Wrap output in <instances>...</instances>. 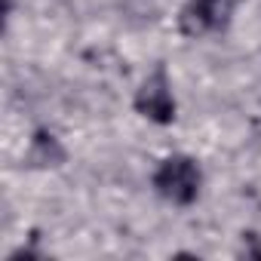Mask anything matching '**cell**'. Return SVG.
<instances>
[{
  "instance_id": "obj_2",
  "label": "cell",
  "mask_w": 261,
  "mask_h": 261,
  "mask_svg": "<svg viewBox=\"0 0 261 261\" xmlns=\"http://www.w3.org/2000/svg\"><path fill=\"white\" fill-rule=\"evenodd\" d=\"M240 0H191L181 13V28L185 34L197 37L206 31H218L230 22L233 10H237Z\"/></svg>"
},
{
  "instance_id": "obj_4",
  "label": "cell",
  "mask_w": 261,
  "mask_h": 261,
  "mask_svg": "<svg viewBox=\"0 0 261 261\" xmlns=\"http://www.w3.org/2000/svg\"><path fill=\"white\" fill-rule=\"evenodd\" d=\"M62 160H65V154H62L59 142L53 136H46V133H37L34 148H31V163L34 166H59Z\"/></svg>"
},
{
  "instance_id": "obj_1",
  "label": "cell",
  "mask_w": 261,
  "mask_h": 261,
  "mask_svg": "<svg viewBox=\"0 0 261 261\" xmlns=\"http://www.w3.org/2000/svg\"><path fill=\"white\" fill-rule=\"evenodd\" d=\"M154 188L160 191V197L172 200V203H194L200 194V169L191 157H169L157 175H154Z\"/></svg>"
},
{
  "instance_id": "obj_3",
  "label": "cell",
  "mask_w": 261,
  "mask_h": 261,
  "mask_svg": "<svg viewBox=\"0 0 261 261\" xmlns=\"http://www.w3.org/2000/svg\"><path fill=\"white\" fill-rule=\"evenodd\" d=\"M136 108L139 114H145L148 120L154 123H172L175 117V101H172V92H169V83L166 77L157 71L151 80H145V86L139 89L136 95Z\"/></svg>"
}]
</instances>
